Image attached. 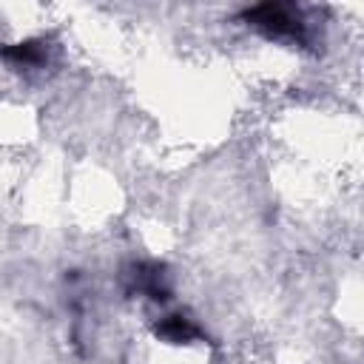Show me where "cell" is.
Segmentation results:
<instances>
[{"label": "cell", "instance_id": "cell-2", "mask_svg": "<svg viewBox=\"0 0 364 364\" xmlns=\"http://www.w3.org/2000/svg\"><path fill=\"white\" fill-rule=\"evenodd\" d=\"M128 282H131V290L134 293H142L154 301H165L171 296V284H168V273L154 264V262H139L131 267L128 273Z\"/></svg>", "mask_w": 364, "mask_h": 364}, {"label": "cell", "instance_id": "cell-3", "mask_svg": "<svg viewBox=\"0 0 364 364\" xmlns=\"http://www.w3.org/2000/svg\"><path fill=\"white\" fill-rule=\"evenodd\" d=\"M51 51H54V46L46 37H40V40H26V43L9 46L3 51V60L17 68H46L51 60Z\"/></svg>", "mask_w": 364, "mask_h": 364}, {"label": "cell", "instance_id": "cell-1", "mask_svg": "<svg viewBox=\"0 0 364 364\" xmlns=\"http://www.w3.org/2000/svg\"><path fill=\"white\" fill-rule=\"evenodd\" d=\"M242 20L270 40L307 43V20L293 3H259L242 11Z\"/></svg>", "mask_w": 364, "mask_h": 364}, {"label": "cell", "instance_id": "cell-4", "mask_svg": "<svg viewBox=\"0 0 364 364\" xmlns=\"http://www.w3.org/2000/svg\"><path fill=\"white\" fill-rule=\"evenodd\" d=\"M154 333H156V338H162V341H168V344H191V341H196V338L202 336L199 327H196L188 316H182V313L165 316V318L154 327Z\"/></svg>", "mask_w": 364, "mask_h": 364}]
</instances>
